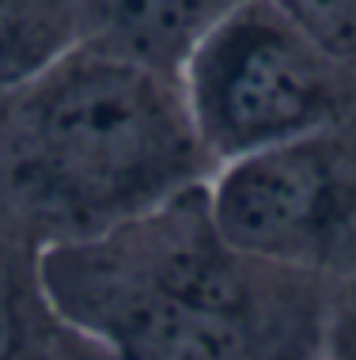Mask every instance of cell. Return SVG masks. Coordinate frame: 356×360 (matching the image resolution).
I'll list each match as a JSON object with an SVG mask.
<instances>
[{"instance_id": "cell-5", "label": "cell", "mask_w": 356, "mask_h": 360, "mask_svg": "<svg viewBox=\"0 0 356 360\" xmlns=\"http://www.w3.org/2000/svg\"><path fill=\"white\" fill-rule=\"evenodd\" d=\"M239 4L246 0H80V38L178 76L201 38Z\"/></svg>"}, {"instance_id": "cell-4", "label": "cell", "mask_w": 356, "mask_h": 360, "mask_svg": "<svg viewBox=\"0 0 356 360\" xmlns=\"http://www.w3.org/2000/svg\"><path fill=\"white\" fill-rule=\"evenodd\" d=\"M209 209L235 247L341 281L356 269V114L220 163Z\"/></svg>"}, {"instance_id": "cell-7", "label": "cell", "mask_w": 356, "mask_h": 360, "mask_svg": "<svg viewBox=\"0 0 356 360\" xmlns=\"http://www.w3.org/2000/svg\"><path fill=\"white\" fill-rule=\"evenodd\" d=\"M80 42V0H0V91Z\"/></svg>"}, {"instance_id": "cell-9", "label": "cell", "mask_w": 356, "mask_h": 360, "mask_svg": "<svg viewBox=\"0 0 356 360\" xmlns=\"http://www.w3.org/2000/svg\"><path fill=\"white\" fill-rule=\"evenodd\" d=\"M326 360H356V269L334 281L326 319Z\"/></svg>"}, {"instance_id": "cell-2", "label": "cell", "mask_w": 356, "mask_h": 360, "mask_svg": "<svg viewBox=\"0 0 356 360\" xmlns=\"http://www.w3.org/2000/svg\"><path fill=\"white\" fill-rule=\"evenodd\" d=\"M213 171L182 76L91 38L0 91V198L42 247L110 231Z\"/></svg>"}, {"instance_id": "cell-1", "label": "cell", "mask_w": 356, "mask_h": 360, "mask_svg": "<svg viewBox=\"0 0 356 360\" xmlns=\"http://www.w3.org/2000/svg\"><path fill=\"white\" fill-rule=\"evenodd\" d=\"M42 277L61 323L110 360H326L334 281L235 247L209 182L46 247Z\"/></svg>"}, {"instance_id": "cell-8", "label": "cell", "mask_w": 356, "mask_h": 360, "mask_svg": "<svg viewBox=\"0 0 356 360\" xmlns=\"http://www.w3.org/2000/svg\"><path fill=\"white\" fill-rule=\"evenodd\" d=\"M300 23L356 69V0H277Z\"/></svg>"}, {"instance_id": "cell-6", "label": "cell", "mask_w": 356, "mask_h": 360, "mask_svg": "<svg viewBox=\"0 0 356 360\" xmlns=\"http://www.w3.org/2000/svg\"><path fill=\"white\" fill-rule=\"evenodd\" d=\"M42 239L0 198V360H53L65 323L42 277Z\"/></svg>"}, {"instance_id": "cell-10", "label": "cell", "mask_w": 356, "mask_h": 360, "mask_svg": "<svg viewBox=\"0 0 356 360\" xmlns=\"http://www.w3.org/2000/svg\"><path fill=\"white\" fill-rule=\"evenodd\" d=\"M53 360H110V356L103 353L95 342H88V338H80L76 330L65 326V338H61V345H57Z\"/></svg>"}, {"instance_id": "cell-3", "label": "cell", "mask_w": 356, "mask_h": 360, "mask_svg": "<svg viewBox=\"0 0 356 360\" xmlns=\"http://www.w3.org/2000/svg\"><path fill=\"white\" fill-rule=\"evenodd\" d=\"M178 76L216 167L356 114V69L277 0L239 4Z\"/></svg>"}]
</instances>
